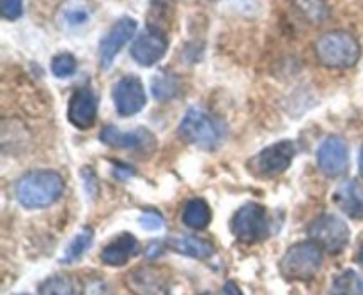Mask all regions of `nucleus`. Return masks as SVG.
Here are the masks:
<instances>
[{"label":"nucleus","instance_id":"nucleus-1","mask_svg":"<svg viewBox=\"0 0 363 295\" xmlns=\"http://www.w3.org/2000/svg\"><path fill=\"white\" fill-rule=\"evenodd\" d=\"M14 193L25 209H46L62 197L64 180L53 170H34L18 179Z\"/></svg>","mask_w":363,"mask_h":295},{"label":"nucleus","instance_id":"nucleus-2","mask_svg":"<svg viewBox=\"0 0 363 295\" xmlns=\"http://www.w3.org/2000/svg\"><path fill=\"white\" fill-rule=\"evenodd\" d=\"M314 53L318 62L328 69H350L362 57L358 39L347 30H332L315 41Z\"/></svg>","mask_w":363,"mask_h":295},{"label":"nucleus","instance_id":"nucleus-3","mask_svg":"<svg viewBox=\"0 0 363 295\" xmlns=\"http://www.w3.org/2000/svg\"><path fill=\"white\" fill-rule=\"evenodd\" d=\"M177 134L181 140L194 147L202 151H215L225 137V126L211 113L201 108H190L181 120Z\"/></svg>","mask_w":363,"mask_h":295},{"label":"nucleus","instance_id":"nucleus-4","mask_svg":"<svg viewBox=\"0 0 363 295\" xmlns=\"http://www.w3.org/2000/svg\"><path fill=\"white\" fill-rule=\"evenodd\" d=\"M325 260V250L314 241H305L291 246L280 260V272L289 282L308 283L318 276Z\"/></svg>","mask_w":363,"mask_h":295},{"label":"nucleus","instance_id":"nucleus-5","mask_svg":"<svg viewBox=\"0 0 363 295\" xmlns=\"http://www.w3.org/2000/svg\"><path fill=\"white\" fill-rule=\"evenodd\" d=\"M269 214L262 205L259 204H245L238 209L236 214L230 221V230L234 237L243 244H255L264 241L269 236Z\"/></svg>","mask_w":363,"mask_h":295},{"label":"nucleus","instance_id":"nucleus-6","mask_svg":"<svg viewBox=\"0 0 363 295\" xmlns=\"http://www.w3.org/2000/svg\"><path fill=\"white\" fill-rule=\"evenodd\" d=\"M308 236L325 250V253L339 255L350 244V229L346 221L335 214H323L308 226Z\"/></svg>","mask_w":363,"mask_h":295},{"label":"nucleus","instance_id":"nucleus-7","mask_svg":"<svg viewBox=\"0 0 363 295\" xmlns=\"http://www.w3.org/2000/svg\"><path fill=\"white\" fill-rule=\"evenodd\" d=\"M294 154H296V147H294L293 141H277V144L266 147L264 151H261L252 159V166H254L252 170H254L255 175L273 179V177L280 175V173L289 168Z\"/></svg>","mask_w":363,"mask_h":295},{"label":"nucleus","instance_id":"nucleus-8","mask_svg":"<svg viewBox=\"0 0 363 295\" xmlns=\"http://www.w3.org/2000/svg\"><path fill=\"white\" fill-rule=\"evenodd\" d=\"M135 32H137V21L130 16L121 18V20H117L116 23L112 25V28L105 34V37L99 41L98 57L99 66H101L103 69H108V67L112 66L121 50L133 39Z\"/></svg>","mask_w":363,"mask_h":295},{"label":"nucleus","instance_id":"nucleus-9","mask_svg":"<svg viewBox=\"0 0 363 295\" xmlns=\"http://www.w3.org/2000/svg\"><path fill=\"white\" fill-rule=\"evenodd\" d=\"M318 166L326 177H340L350 168V147L342 137H326L318 151Z\"/></svg>","mask_w":363,"mask_h":295},{"label":"nucleus","instance_id":"nucleus-10","mask_svg":"<svg viewBox=\"0 0 363 295\" xmlns=\"http://www.w3.org/2000/svg\"><path fill=\"white\" fill-rule=\"evenodd\" d=\"M112 99L117 113L123 117L137 115L138 112L144 110L145 103H147L144 85H142L140 78L137 76L121 78V80L113 85Z\"/></svg>","mask_w":363,"mask_h":295},{"label":"nucleus","instance_id":"nucleus-11","mask_svg":"<svg viewBox=\"0 0 363 295\" xmlns=\"http://www.w3.org/2000/svg\"><path fill=\"white\" fill-rule=\"evenodd\" d=\"M103 144L113 149H124V151H138L151 152L156 147V138L145 127H137L135 131H121L119 127L106 126L99 133Z\"/></svg>","mask_w":363,"mask_h":295},{"label":"nucleus","instance_id":"nucleus-12","mask_svg":"<svg viewBox=\"0 0 363 295\" xmlns=\"http://www.w3.org/2000/svg\"><path fill=\"white\" fill-rule=\"evenodd\" d=\"M167 48H169L167 35L160 28H147L135 39L130 52L135 62L144 67H151L163 59Z\"/></svg>","mask_w":363,"mask_h":295},{"label":"nucleus","instance_id":"nucleus-13","mask_svg":"<svg viewBox=\"0 0 363 295\" xmlns=\"http://www.w3.org/2000/svg\"><path fill=\"white\" fill-rule=\"evenodd\" d=\"M98 117V99L89 87H80L73 92L67 106V120L77 129H89Z\"/></svg>","mask_w":363,"mask_h":295},{"label":"nucleus","instance_id":"nucleus-14","mask_svg":"<svg viewBox=\"0 0 363 295\" xmlns=\"http://www.w3.org/2000/svg\"><path fill=\"white\" fill-rule=\"evenodd\" d=\"M126 287L133 295H170V283L162 269L138 267L126 276Z\"/></svg>","mask_w":363,"mask_h":295},{"label":"nucleus","instance_id":"nucleus-15","mask_svg":"<svg viewBox=\"0 0 363 295\" xmlns=\"http://www.w3.org/2000/svg\"><path fill=\"white\" fill-rule=\"evenodd\" d=\"M138 253V241L131 233H121L119 237L106 244L101 251V262L110 267H123L131 257Z\"/></svg>","mask_w":363,"mask_h":295},{"label":"nucleus","instance_id":"nucleus-16","mask_svg":"<svg viewBox=\"0 0 363 295\" xmlns=\"http://www.w3.org/2000/svg\"><path fill=\"white\" fill-rule=\"evenodd\" d=\"M335 202L340 211L354 221L363 219V186L358 180H346L335 191Z\"/></svg>","mask_w":363,"mask_h":295},{"label":"nucleus","instance_id":"nucleus-17","mask_svg":"<svg viewBox=\"0 0 363 295\" xmlns=\"http://www.w3.org/2000/svg\"><path fill=\"white\" fill-rule=\"evenodd\" d=\"M167 250H172L184 257L197 258V260H208L215 253V246L208 239H201L197 236H174L165 241Z\"/></svg>","mask_w":363,"mask_h":295},{"label":"nucleus","instance_id":"nucleus-18","mask_svg":"<svg viewBox=\"0 0 363 295\" xmlns=\"http://www.w3.org/2000/svg\"><path fill=\"white\" fill-rule=\"evenodd\" d=\"M184 225L191 230H204L208 229L209 223L213 219L211 207L208 205V202L202 200V198H191L186 202L183 209V216H181Z\"/></svg>","mask_w":363,"mask_h":295},{"label":"nucleus","instance_id":"nucleus-19","mask_svg":"<svg viewBox=\"0 0 363 295\" xmlns=\"http://www.w3.org/2000/svg\"><path fill=\"white\" fill-rule=\"evenodd\" d=\"M92 243H94V230H92L91 226H84L82 232H78L77 236L71 239V243L66 246L60 262L66 265L74 264V262L80 260V258L91 250Z\"/></svg>","mask_w":363,"mask_h":295},{"label":"nucleus","instance_id":"nucleus-20","mask_svg":"<svg viewBox=\"0 0 363 295\" xmlns=\"http://www.w3.org/2000/svg\"><path fill=\"white\" fill-rule=\"evenodd\" d=\"M330 295H363V278L353 269H346L333 279Z\"/></svg>","mask_w":363,"mask_h":295},{"label":"nucleus","instance_id":"nucleus-21","mask_svg":"<svg viewBox=\"0 0 363 295\" xmlns=\"http://www.w3.org/2000/svg\"><path fill=\"white\" fill-rule=\"evenodd\" d=\"M91 18V9L84 0H69L60 7V20L66 27H82Z\"/></svg>","mask_w":363,"mask_h":295},{"label":"nucleus","instance_id":"nucleus-22","mask_svg":"<svg viewBox=\"0 0 363 295\" xmlns=\"http://www.w3.org/2000/svg\"><path fill=\"white\" fill-rule=\"evenodd\" d=\"M74 279L67 274H55L41 283L39 295H74Z\"/></svg>","mask_w":363,"mask_h":295},{"label":"nucleus","instance_id":"nucleus-23","mask_svg":"<svg viewBox=\"0 0 363 295\" xmlns=\"http://www.w3.org/2000/svg\"><path fill=\"white\" fill-rule=\"evenodd\" d=\"M177 92H179V81L170 74H162L152 80V94L158 101H169V99L176 98Z\"/></svg>","mask_w":363,"mask_h":295},{"label":"nucleus","instance_id":"nucleus-24","mask_svg":"<svg viewBox=\"0 0 363 295\" xmlns=\"http://www.w3.org/2000/svg\"><path fill=\"white\" fill-rule=\"evenodd\" d=\"M52 73L57 78H69L77 73V59L71 53H59L52 60Z\"/></svg>","mask_w":363,"mask_h":295},{"label":"nucleus","instance_id":"nucleus-25","mask_svg":"<svg viewBox=\"0 0 363 295\" xmlns=\"http://www.w3.org/2000/svg\"><path fill=\"white\" fill-rule=\"evenodd\" d=\"M312 0H300L301 13L305 18H308L311 21H321L326 18V4L325 0H314V4H311Z\"/></svg>","mask_w":363,"mask_h":295},{"label":"nucleus","instance_id":"nucleus-26","mask_svg":"<svg viewBox=\"0 0 363 295\" xmlns=\"http://www.w3.org/2000/svg\"><path fill=\"white\" fill-rule=\"evenodd\" d=\"M0 13L6 20H18L23 14V0H0Z\"/></svg>","mask_w":363,"mask_h":295},{"label":"nucleus","instance_id":"nucleus-27","mask_svg":"<svg viewBox=\"0 0 363 295\" xmlns=\"http://www.w3.org/2000/svg\"><path fill=\"white\" fill-rule=\"evenodd\" d=\"M82 295H112L108 283L101 278H94L91 282H87V285L84 287V294Z\"/></svg>","mask_w":363,"mask_h":295},{"label":"nucleus","instance_id":"nucleus-28","mask_svg":"<svg viewBox=\"0 0 363 295\" xmlns=\"http://www.w3.org/2000/svg\"><path fill=\"white\" fill-rule=\"evenodd\" d=\"M140 225L147 230H160L163 226V218L158 212H144L140 218Z\"/></svg>","mask_w":363,"mask_h":295},{"label":"nucleus","instance_id":"nucleus-29","mask_svg":"<svg viewBox=\"0 0 363 295\" xmlns=\"http://www.w3.org/2000/svg\"><path fill=\"white\" fill-rule=\"evenodd\" d=\"M163 250H167V246L163 241H151V244L147 246V257L149 258L160 257Z\"/></svg>","mask_w":363,"mask_h":295},{"label":"nucleus","instance_id":"nucleus-30","mask_svg":"<svg viewBox=\"0 0 363 295\" xmlns=\"http://www.w3.org/2000/svg\"><path fill=\"white\" fill-rule=\"evenodd\" d=\"M223 292H225L227 295H243L241 294V290L238 289L236 283H233V282L225 283V287H223Z\"/></svg>","mask_w":363,"mask_h":295},{"label":"nucleus","instance_id":"nucleus-31","mask_svg":"<svg viewBox=\"0 0 363 295\" xmlns=\"http://www.w3.org/2000/svg\"><path fill=\"white\" fill-rule=\"evenodd\" d=\"M172 0H152V7L156 9H163V7H169Z\"/></svg>","mask_w":363,"mask_h":295},{"label":"nucleus","instance_id":"nucleus-32","mask_svg":"<svg viewBox=\"0 0 363 295\" xmlns=\"http://www.w3.org/2000/svg\"><path fill=\"white\" fill-rule=\"evenodd\" d=\"M358 170H360V175L363 177V147L360 151V159H358Z\"/></svg>","mask_w":363,"mask_h":295},{"label":"nucleus","instance_id":"nucleus-33","mask_svg":"<svg viewBox=\"0 0 363 295\" xmlns=\"http://www.w3.org/2000/svg\"><path fill=\"white\" fill-rule=\"evenodd\" d=\"M358 262H360V265L363 267V243H362L360 250H358Z\"/></svg>","mask_w":363,"mask_h":295},{"label":"nucleus","instance_id":"nucleus-34","mask_svg":"<svg viewBox=\"0 0 363 295\" xmlns=\"http://www.w3.org/2000/svg\"><path fill=\"white\" fill-rule=\"evenodd\" d=\"M206 295H211V294H206Z\"/></svg>","mask_w":363,"mask_h":295}]
</instances>
